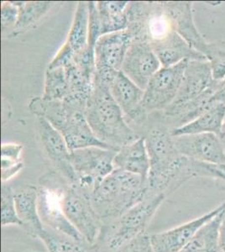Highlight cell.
<instances>
[{
	"mask_svg": "<svg viewBox=\"0 0 225 252\" xmlns=\"http://www.w3.org/2000/svg\"><path fill=\"white\" fill-rule=\"evenodd\" d=\"M38 189V212L44 225L57 234L81 243L83 238L66 218L62 205L63 194L68 182L58 172L45 175L40 180Z\"/></svg>",
	"mask_w": 225,
	"mask_h": 252,
	"instance_id": "8992f818",
	"label": "cell"
},
{
	"mask_svg": "<svg viewBox=\"0 0 225 252\" xmlns=\"http://www.w3.org/2000/svg\"><path fill=\"white\" fill-rule=\"evenodd\" d=\"M150 44L162 67L177 65L184 60L208 61L205 56L192 48L175 31Z\"/></svg>",
	"mask_w": 225,
	"mask_h": 252,
	"instance_id": "d6986e66",
	"label": "cell"
},
{
	"mask_svg": "<svg viewBox=\"0 0 225 252\" xmlns=\"http://www.w3.org/2000/svg\"><path fill=\"white\" fill-rule=\"evenodd\" d=\"M205 57L210 63L214 80L225 79V43H209Z\"/></svg>",
	"mask_w": 225,
	"mask_h": 252,
	"instance_id": "f1b7e54d",
	"label": "cell"
},
{
	"mask_svg": "<svg viewBox=\"0 0 225 252\" xmlns=\"http://www.w3.org/2000/svg\"><path fill=\"white\" fill-rule=\"evenodd\" d=\"M63 211L83 241L94 246L103 223L92 203V192L77 184H68L62 198Z\"/></svg>",
	"mask_w": 225,
	"mask_h": 252,
	"instance_id": "52a82bcc",
	"label": "cell"
},
{
	"mask_svg": "<svg viewBox=\"0 0 225 252\" xmlns=\"http://www.w3.org/2000/svg\"><path fill=\"white\" fill-rule=\"evenodd\" d=\"M38 132L43 149L57 172L69 184H77V175L70 160L71 152L63 135L46 119L41 117H38Z\"/></svg>",
	"mask_w": 225,
	"mask_h": 252,
	"instance_id": "4fadbf2b",
	"label": "cell"
},
{
	"mask_svg": "<svg viewBox=\"0 0 225 252\" xmlns=\"http://www.w3.org/2000/svg\"><path fill=\"white\" fill-rule=\"evenodd\" d=\"M89 2H78L65 42L71 47L74 53V57H80L87 52L94 53L89 51Z\"/></svg>",
	"mask_w": 225,
	"mask_h": 252,
	"instance_id": "7402d4cb",
	"label": "cell"
},
{
	"mask_svg": "<svg viewBox=\"0 0 225 252\" xmlns=\"http://www.w3.org/2000/svg\"><path fill=\"white\" fill-rule=\"evenodd\" d=\"M35 252V251H32V250H26L25 252Z\"/></svg>",
	"mask_w": 225,
	"mask_h": 252,
	"instance_id": "74e56055",
	"label": "cell"
},
{
	"mask_svg": "<svg viewBox=\"0 0 225 252\" xmlns=\"http://www.w3.org/2000/svg\"><path fill=\"white\" fill-rule=\"evenodd\" d=\"M19 19V9L14 1L3 2L1 5V31L3 34L14 32Z\"/></svg>",
	"mask_w": 225,
	"mask_h": 252,
	"instance_id": "f546056e",
	"label": "cell"
},
{
	"mask_svg": "<svg viewBox=\"0 0 225 252\" xmlns=\"http://www.w3.org/2000/svg\"><path fill=\"white\" fill-rule=\"evenodd\" d=\"M19 9L17 25L12 35L20 34L30 26L36 23L53 5L52 2H14Z\"/></svg>",
	"mask_w": 225,
	"mask_h": 252,
	"instance_id": "d4e9b609",
	"label": "cell"
},
{
	"mask_svg": "<svg viewBox=\"0 0 225 252\" xmlns=\"http://www.w3.org/2000/svg\"><path fill=\"white\" fill-rule=\"evenodd\" d=\"M225 120V104L217 103L196 120L185 126L171 130V135L179 136L202 133H213L220 137Z\"/></svg>",
	"mask_w": 225,
	"mask_h": 252,
	"instance_id": "44dd1931",
	"label": "cell"
},
{
	"mask_svg": "<svg viewBox=\"0 0 225 252\" xmlns=\"http://www.w3.org/2000/svg\"><path fill=\"white\" fill-rule=\"evenodd\" d=\"M23 147L19 144H3L1 147V159L20 161V156Z\"/></svg>",
	"mask_w": 225,
	"mask_h": 252,
	"instance_id": "d6a6232c",
	"label": "cell"
},
{
	"mask_svg": "<svg viewBox=\"0 0 225 252\" xmlns=\"http://www.w3.org/2000/svg\"><path fill=\"white\" fill-rule=\"evenodd\" d=\"M213 103H221L225 104V79L220 82L218 89L212 97Z\"/></svg>",
	"mask_w": 225,
	"mask_h": 252,
	"instance_id": "836d02e7",
	"label": "cell"
},
{
	"mask_svg": "<svg viewBox=\"0 0 225 252\" xmlns=\"http://www.w3.org/2000/svg\"><path fill=\"white\" fill-rule=\"evenodd\" d=\"M225 210V202L220 206L201 217L188 221L173 229L151 235V244L155 252H181L188 245L196 233L208 221Z\"/></svg>",
	"mask_w": 225,
	"mask_h": 252,
	"instance_id": "9a60e30c",
	"label": "cell"
},
{
	"mask_svg": "<svg viewBox=\"0 0 225 252\" xmlns=\"http://www.w3.org/2000/svg\"><path fill=\"white\" fill-rule=\"evenodd\" d=\"M1 224L2 226L18 225L20 226V221L18 217L14 191L11 187L2 183L1 186Z\"/></svg>",
	"mask_w": 225,
	"mask_h": 252,
	"instance_id": "4316f807",
	"label": "cell"
},
{
	"mask_svg": "<svg viewBox=\"0 0 225 252\" xmlns=\"http://www.w3.org/2000/svg\"><path fill=\"white\" fill-rule=\"evenodd\" d=\"M24 164L21 161L1 159V178L2 183L6 184L13 177L23 169Z\"/></svg>",
	"mask_w": 225,
	"mask_h": 252,
	"instance_id": "1f68e13d",
	"label": "cell"
},
{
	"mask_svg": "<svg viewBox=\"0 0 225 252\" xmlns=\"http://www.w3.org/2000/svg\"><path fill=\"white\" fill-rule=\"evenodd\" d=\"M218 167H219L223 172H225V165H220V166H218Z\"/></svg>",
	"mask_w": 225,
	"mask_h": 252,
	"instance_id": "8d00e7d4",
	"label": "cell"
},
{
	"mask_svg": "<svg viewBox=\"0 0 225 252\" xmlns=\"http://www.w3.org/2000/svg\"><path fill=\"white\" fill-rule=\"evenodd\" d=\"M220 249L222 252H225V217L223 220L220 228Z\"/></svg>",
	"mask_w": 225,
	"mask_h": 252,
	"instance_id": "e575fe53",
	"label": "cell"
},
{
	"mask_svg": "<svg viewBox=\"0 0 225 252\" xmlns=\"http://www.w3.org/2000/svg\"><path fill=\"white\" fill-rule=\"evenodd\" d=\"M87 103L88 101L77 97L46 100L40 97L33 98L29 107L33 114L46 119L60 132L70 152L89 146L116 151L100 141L94 135L86 118Z\"/></svg>",
	"mask_w": 225,
	"mask_h": 252,
	"instance_id": "7a4b0ae2",
	"label": "cell"
},
{
	"mask_svg": "<svg viewBox=\"0 0 225 252\" xmlns=\"http://www.w3.org/2000/svg\"><path fill=\"white\" fill-rule=\"evenodd\" d=\"M14 201L20 227L30 236L40 239L46 229L38 212V189L32 185L20 188L14 191Z\"/></svg>",
	"mask_w": 225,
	"mask_h": 252,
	"instance_id": "ac0fdd59",
	"label": "cell"
},
{
	"mask_svg": "<svg viewBox=\"0 0 225 252\" xmlns=\"http://www.w3.org/2000/svg\"><path fill=\"white\" fill-rule=\"evenodd\" d=\"M225 217V210L208 221L196 233L181 252H219L220 228Z\"/></svg>",
	"mask_w": 225,
	"mask_h": 252,
	"instance_id": "cb8c5ba5",
	"label": "cell"
},
{
	"mask_svg": "<svg viewBox=\"0 0 225 252\" xmlns=\"http://www.w3.org/2000/svg\"><path fill=\"white\" fill-rule=\"evenodd\" d=\"M161 4L174 31L183 37L192 48L205 56L209 43L206 41L195 26L193 3L191 2H161Z\"/></svg>",
	"mask_w": 225,
	"mask_h": 252,
	"instance_id": "2e32d148",
	"label": "cell"
},
{
	"mask_svg": "<svg viewBox=\"0 0 225 252\" xmlns=\"http://www.w3.org/2000/svg\"><path fill=\"white\" fill-rule=\"evenodd\" d=\"M147 190V181L140 176L114 169L94 188L92 203L103 225L142 200Z\"/></svg>",
	"mask_w": 225,
	"mask_h": 252,
	"instance_id": "277c9868",
	"label": "cell"
},
{
	"mask_svg": "<svg viewBox=\"0 0 225 252\" xmlns=\"http://www.w3.org/2000/svg\"><path fill=\"white\" fill-rule=\"evenodd\" d=\"M114 169L138 175L147 181L150 172V158L145 137L121 147L114 159Z\"/></svg>",
	"mask_w": 225,
	"mask_h": 252,
	"instance_id": "ffe728a7",
	"label": "cell"
},
{
	"mask_svg": "<svg viewBox=\"0 0 225 252\" xmlns=\"http://www.w3.org/2000/svg\"><path fill=\"white\" fill-rule=\"evenodd\" d=\"M110 85L94 78L86 118L95 136L116 151L141 137L126 122L110 93Z\"/></svg>",
	"mask_w": 225,
	"mask_h": 252,
	"instance_id": "3957f363",
	"label": "cell"
},
{
	"mask_svg": "<svg viewBox=\"0 0 225 252\" xmlns=\"http://www.w3.org/2000/svg\"><path fill=\"white\" fill-rule=\"evenodd\" d=\"M68 94L66 70L63 67L46 69L42 98L46 100H63Z\"/></svg>",
	"mask_w": 225,
	"mask_h": 252,
	"instance_id": "484cf974",
	"label": "cell"
},
{
	"mask_svg": "<svg viewBox=\"0 0 225 252\" xmlns=\"http://www.w3.org/2000/svg\"><path fill=\"white\" fill-rule=\"evenodd\" d=\"M116 151L89 146L71 152L70 160L77 175V184L93 192L94 188L114 170Z\"/></svg>",
	"mask_w": 225,
	"mask_h": 252,
	"instance_id": "9c48e42d",
	"label": "cell"
},
{
	"mask_svg": "<svg viewBox=\"0 0 225 252\" xmlns=\"http://www.w3.org/2000/svg\"><path fill=\"white\" fill-rule=\"evenodd\" d=\"M133 34L128 30L102 35L94 47V78L111 84L119 72L128 52Z\"/></svg>",
	"mask_w": 225,
	"mask_h": 252,
	"instance_id": "30bf717a",
	"label": "cell"
},
{
	"mask_svg": "<svg viewBox=\"0 0 225 252\" xmlns=\"http://www.w3.org/2000/svg\"><path fill=\"white\" fill-rule=\"evenodd\" d=\"M151 117L153 125L143 136L150 158L149 192L167 197L192 178L209 177L225 179V175L217 165L192 160L178 152L171 129L163 122L161 112L151 114Z\"/></svg>",
	"mask_w": 225,
	"mask_h": 252,
	"instance_id": "6da1fadb",
	"label": "cell"
},
{
	"mask_svg": "<svg viewBox=\"0 0 225 252\" xmlns=\"http://www.w3.org/2000/svg\"><path fill=\"white\" fill-rule=\"evenodd\" d=\"M116 252H155L151 235L144 233Z\"/></svg>",
	"mask_w": 225,
	"mask_h": 252,
	"instance_id": "4dcf8cb0",
	"label": "cell"
},
{
	"mask_svg": "<svg viewBox=\"0 0 225 252\" xmlns=\"http://www.w3.org/2000/svg\"><path fill=\"white\" fill-rule=\"evenodd\" d=\"M110 93L112 97L117 103L125 115L126 121L134 123L136 126H143L147 121L140 110V103L142 102L145 91L137 86L122 72L118 73L111 84Z\"/></svg>",
	"mask_w": 225,
	"mask_h": 252,
	"instance_id": "e0dca14e",
	"label": "cell"
},
{
	"mask_svg": "<svg viewBox=\"0 0 225 252\" xmlns=\"http://www.w3.org/2000/svg\"><path fill=\"white\" fill-rule=\"evenodd\" d=\"M188 61L169 67L161 66L151 78L140 103V110L145 117L163 112L171 105L179 91Z\"/></svg>",
	"mask_w": 225,
	"mask_h": 252,
	"instance_id": "ba28073f",
	"label": "cell"
},
{
	"mask_svg": "<svg viewBox=\"0 0 225 252\" xmlns=\"http://www.w3.org/2000/svg\"><path fill=\"white\" fill-rule=\"evenodd\" d=\"M220 82L214 80L208 61H188L177 97L169 107H177L196 100L215 89Z\"/></svg>",
	"mask_w": 225,
	"mask_h": 252,
	"instance_id": "5bb4252c",
	"label": "cell"
},
{
	"mask_svg": "<svg viewBox=\"0 0 225 252\" xmlns=\"http://www.w3.org/2000/svg\"><path fill=\"white\" fill-rule=\"evenodd\" d=\"M96 3L102 35L127 30V1H97Z\"/></svg>",
	"mask_w": 225,
	"mask_h": 252,
	"instance_id": "603a6c76",
	"label": "cell"
},
{
	"mask_svg": "<svg viewBox=\"0 0 225 252\" xmlns=\"http://www.w3.org/2000/svg\"><path fill=\"white\" fill-rule=\"evenodd\" d=\"M178 152L186 158L213 165H225V146L213 133L173 136Z\"/></svg>",
	"mask_w": 225,
	"mask_h": 252,
	"instance_id": "7c38bea8",
	"label": "cell"
},
{
	"mask_svg": "<svg viewBox=\"0 0 225 252\" xmlns=\"http://www.w3.org/2000/svg\"><path fill=\"white\" fill-rule=\"evenodd\" d=\"M220 139H221V141H222L223 143L225 146V120L224 126H223L222 134L220 135Z\"/></svg>",
	"mask_w": 225,
	"mask_h": 252,
	"instance_id": "d590c367",
	"label": "cell"
},
{
	"mask_svg": "<svg viewBox=\"0 0 225 252\" xmlns=\"http://www.w3.org/2000/svg\"><path fill=\"white\" fill-rule=\"evenodd\" d=\"M40 240L46 245L48 252H89L77 241L59 234L55 235L47 229Z\"/></svg>",
	"mask_w": 225,
	"mask_h": 252,
	"instance_id": "83f0119b",
	"label": "cell"
},
{
	"mask_svg": "<svg viewBox=\"0 0 225 252\" xmlns=\"http://www.w3.org/2000/svg\"><path fill=\"white\" fill-rule=\"evenodd\" d=\"M165 195L147 190L138 204L111 223L103 224L97 241L92 246L97 252H116L146 230L157 210L165 200Z\"/></svg>",
	"mask_w": 225,
	"mask_h": 252,
	"instance_id": "5b68a950",
	"label": "cell"
},
{
	"mask_svg": "<svg viewBox=\"0 0 225 252\" xmlns=\"http://www.w3.org/2000/svg\"><path fill=\"white\" fill-rule=\"evenodd\" d=\"M161 67V64L150 42L134 39L123 62L121 72L145 90L151 78Z\"/></svg>",
	"mask_w": 225,
	"mask_h": 252,
	"instance_id": "8fae6325",
	"label": "cell"
}]
</instances>
